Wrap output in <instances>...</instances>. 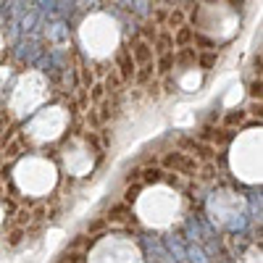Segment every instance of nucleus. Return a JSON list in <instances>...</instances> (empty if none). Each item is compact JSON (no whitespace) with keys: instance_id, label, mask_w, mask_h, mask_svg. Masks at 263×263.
I'll use <instances>...</instances> for the list:
<instances>
[{"instance_id":"obj_1","label":"nucleus","mask_w":263,"mask_h":263,"mask_svg":"<svg viewBox=\"0 0 263 263\" xmlns=\"http://www.w3.org/2000/svg\"><path fill=\"white\" fill-rule=\"evenodd\" d=\"M82 37H84V45L90 53L95 55H103L108 50H114L116 40H119V32H116V24L105 16H92L87 18V24L82 29Z\"/></svg>"},{"instance_id":"obj_2","label":"nucleus","mask_w":263,"mask_h":263,"mask_svg":"<svg viewBox=\"0 0 263 263\" xmlns=\"http://www.w3.org/2000/svg\"><path fill=\"white\" fill-rule=\"evenodd\" d=\"M61 126H63V114H61V108H50L48 114H42V116H40V119L32 124V129H29V137H32V140H40L42 129H50L48 135H50V140H53V137H58Z\"/></svg>"},{"instance_id":"obj_3","label":"nucleus","mask_w":263,"mask_h":263,"mask_svg":"<svg viewBox=\"0 0 263 263\" xmlns=\"http://www.w3.org/2000/svg\"><path fill=\"white\" fill-rule=\"evenodd\" d=\"M163 166L174 168V174H184V177H195V171H197V161L190 156V153H182V150L166 153V156H163Z\"/></svg>"},{"instance_id":"obj_4","label":"nucleus","mask_w":263,"mask_h":263,"mask_svg":"<svg viewBox=\"0 0 263 263\" xmlns=\"http://www.w3.org/2000/svg\"><path fill=\"white\" fill-rule=\"evenodd\" d=\"M163 195H166V190H156V192H153V197L158 200V203H156V208H158V211H161V200H163ZM174 208H177V205H168V208L163 211V216H150L147 221H150V224H163V221H168Z\"/></svg>"}]
</instances>
